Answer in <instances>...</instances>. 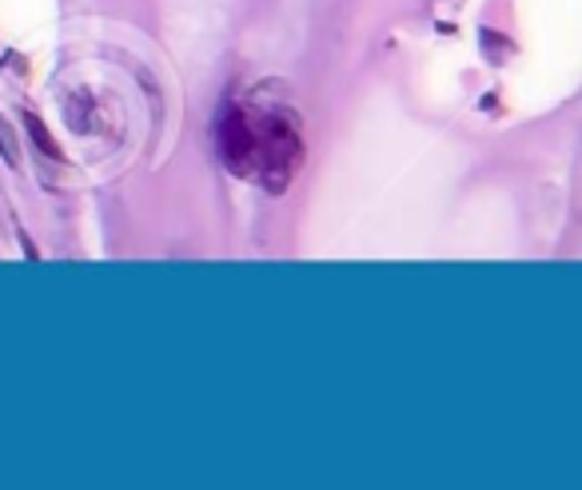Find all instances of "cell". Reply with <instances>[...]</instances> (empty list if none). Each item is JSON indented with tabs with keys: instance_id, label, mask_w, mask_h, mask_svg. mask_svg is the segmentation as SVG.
<instances>
[{
	"instance_id": "obj_1",
	"label": "cell",
	"mask_w": 582,
	"mask_h": 490,
	"mask_svg": "<svg viewBox=\"0 0 582 490\" xmlns=\"http://www.w3.org/2000/svg\"><path fill=\"white\" fill-rule=\"evenodd\" d=\"M216 148L224 163L236 175H255V156H260V132H255V112L228 104L216 124Z\"/></svg>"
},
{
	"instance_id": "obj_2",
	"label": "cell",
	"mask_w": 582,
	"mask_h": 490,
	"mask_svg": "<svg viewBox=\"0 0 582 490\" xmlns=\"http://www.w3.org/2000/svg\"><path fill=\"white\" fill-rule=\"evenodd\" d=\"M24 128H28V136H33V144L41 148L45 156H53V160H60V144L48 136V128H45V121L36 116V112H24Z\"/></svg>"
},
{
	"instance_id": "obj_3",
	"label": "cell",
	"mask_w": 582,
	"mask_h": 490,
	"mask_svg": "<svg viewBox=\"0 0 582 490\" xmlns=\"http://www.w3.org/2000/svg\"><path fill=\"white\" fill-rule=\"evenodd\" d=\"M0 156H4L9 163H16V144H12L9 128H4V121H0Z\"/></svg>"
}]
</instances>
